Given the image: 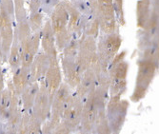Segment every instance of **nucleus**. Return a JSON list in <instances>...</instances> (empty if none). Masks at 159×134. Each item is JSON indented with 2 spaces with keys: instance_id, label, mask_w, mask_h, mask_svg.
<instances>
[{
  "instance_id": "1",
  "label": "nucleus",
  "mask_w": 159,
  "mask_h": 134,
  "mask_svg": "<svg viewBox=\"0 0 159 134\" xmlns=\"http://www.w3.org/2000/svg\"><path fill=\"white\" fill-rule=\"evenodd\" d=\"M126 54V51L118 52L109 65L108 70L110 78V96H122L124 92L127 91V76L129 65V62L125 60Z\"/></svg>"
},
{
  "instance_id": "2",
  "label": "nucleus",
  "mask_w": 159,
  "mask_h": 134,
  "mask_svg": "<svg viewBox=\"0 0 159 134\" xmlns=\"http://www.w3.org/2000/svg\"><path fill=\"white\" fill-rule=\"evenodd\" d=\"M71 89L65 82H62L58 89L52 96L51 103V112L46 122L42 125V133H53L55 127L61 121L63 111L69 97L73 93Z\"/></svg>"
},
{
  "instance_id": "3",
  "label": "nucleus",
  "mask_w": 159,
  "mask_h": 134,
  "mask_svg": "<svg viewBox=\"0 0 159 134\" xmlns=\"http://www.w3.org/2000/svg\"><path fill=\"white\" fill-rule=\"evenodd\" d=\"M129 102L121 99V96H110L106 105V116L111 133L117 134L121 131L126 118Z\"/></svg>"
},
{
  "instance_id": "4",
  "label": "nucleus",
  "mask_w": 159,
  "mask_h": 134,
  "mask_svg": "<svg viewBox=\"0 0 159 134\" xmlns=\"http://www.w3.org/2000/svg\"><path fill=\"white\" fill-rule=\"evenodd\" d=\"M138 71L135 80V86L134 88V92L131 95V100L134 103L141 101L146 96L150 85L152 84L158 67L150 61L140 59L137 63Z\"/></svg>"
},
{
  "instance_id": "5",
  "label": "nucleus",
  "mask_w": 159,
  "mask_h": 134,
  "mask_svg": "<svg viewBox=\"0 0 159 134\" xmlns=\"http://www.w3.org/2000/svg\"><path fill=\"white\" fill-rule=\"evenodd\" d=\"M98 37V41L96 42V55L102 67L108 69L114 56L119 52L122 37L117 33L102 34Z\"/></svg>"
},
{
  "instance_id": "6",
  "label": "nucleus",
  "mask_w": 159,
  "mask_h": 134,
  "mask_svg": "<svg viewBox=\"0 0 159 134\" xmlns=\"http://www.w3.org/2000/svg\"><path fill=\"white\" fill-rule=\"evenodd\" d=\"M95 16L102 34L116 33L117 20L112 6V0H97Z\"/></svg>"
},
{
  "instance_id": "7",
  "label": "nucleus",
  "mask_w": 159,
  "mask_h": 134,
  "mask_svg": "<svg viewBox=\"0 0 159 134\" xmlns=\"http://www.w3.org/2000/svg\"><path fill=\"white\" fill-rule=\"evenodd\" d=\"M82 109L83 101L79 99L75 92H73L67 101L61 119V121L65 123L67 127L70 129L71 133L77 132L81 121Z\"/></svg>"
},
{
  "instance_id": "8",
  "label": "nucleus",
  "mask_w": 159,
  "mask_h": 134,
  "mask_svg": "<svg viewBox=\"0 0 159 134\" xmlns=\"http://www.w3.org/2000/svg\"><path fill=\"white\" fill-rule=\"evenodd\" d=\"M96 54V39L87 34H82L78 40V52L75 61L84 72L89 69Z\"/></svg>"
},
{
  "instance_id": "9",
  "label": "nucleus",
  "mask_w": 159,
  "mask_h": 134,
  "mask_svg": "<svg viewBox=\"0 0 159 134\" xmlns=\"http://www.w3.org/2000/svg\"><path fill=\"white\" fill-rule=\"evenodd\" d=\"M14 18H12L6 11L0 8V37L2 42L3 62L8 60L14 36Z\"/></svg>"
},
{
  "instance_id": "10",
  "label": "nucleus",
  "mask_w": 159,
  "mask_h": 134,
  "mask_svg": "<svg viewBox=\"0 0 159 134\" xmlns=\"http://www.w3.org/2000/svg\"><path fill=\"white\" fill-rule=\"evenodd\" d=\"M98 109L93 97V91L89 93L83 102V109L81 114V121L77 132L79 133H92L94 123L97 117Z\"/></svg>"
},
{
  "instance_id": "11",
  "label": "nucleus",
  "mask_w": 159,
  "mask_h": 134,
  "mask_svg": "<svg viewBox=\"0 0 159 134\" xmlns=\"http://www.w3.org/2000/svg\"><path fill=\"white\" fill-rule=\"evenodd\" d=\"M40 48V32L32 33L20 42V67L30 69Z\"/></svg>"
},
{
  "instance_id": "12",
  "label": "nucleus",
  "mask_w": 159,
  "mask_h": 134,
  "mask_svg": "<svg viewBox=\"0 0 159 134\" xmlns=\"http://www.w3.org/2000/svg\"><path fill=\"white\" fill-rule=\"evenodd\" d=\"M51 103H52V100L47 92V88L44 83L42 82V80H40L39 89L35 96L34 106L32 108V111L37 117L38 120L42 123V125L46 122V120L50 116Z\"/></svg>"
},
{
  "instance_id": "13",
  "label": "nucleus",
  "mask_w": 159,
  "mask_h": 134,
  "mask_svg": "<svg viewBox=\"0 0 159 134\" xmlns=\"http://www.w3.org/2000/svg\"><path fill=\"white\" fill-rule=\"evenodd\" d=\"M142 29V35L139 39L140 48L145 49L153 45H158V9L152 8L149 21Z\"/></svg>"
},
{
  "instance_id": "14",
  "label": "nucleus",
  "mask_w": 159,
  "mask_h": 134,
  "mask_svg": "<svg viewBox=\"0 0 159 134\" xmlns=\"http://www.w3.org/2000/svg\"><path fill=\"white\" fill-rule=\"evenodd\" d=\"M40 47L41 50L48 55L49 60L59 59L55 45V34L49 18L44 22L40 31Z\"/></svg>"
},
{
  "instance_id": "15",
  "label": "nucleus",
  "mask_w": 159,
  "mask_h": 134,
  "mask_svg": "<svg viewBox=\"0 0 159 134\" xmlns=\"http://www.w3.org/2000/svg\"><path fill=\"white\" fill-rule=\"evenodd\" d=\"M42 82L44 83L47 88V92L50 95V98L52 100V96L54 95L56 91L60 87L61 83L63 82V75L59 64V59L50 60V66L46 71L44 78L42 79Z\"/></svg>"
},
{
  "instance_id": "16",
  "label": "nucleus",
  "mask_w": 159,
  "mask_h": 134,
  "mask_svg": "<svg viewBox=\"0 0 159 134\" xmlns=\"http://www.w3.org/2000/svg\"><path fill=\"white\" fill-rule=\"evenodd\" d=\"M62 2L69 14V20L67 25L68 31L73 35L76 37H80L83 34V29L88 16L81 14L73 6V4L70 2V0H62Z\"/></svg>"
},
{
  "instance_id": "17",
  "label": "nucleus",
  "mask_w": 159,
  "mask_h": 134,
  "mask_svg": "<svg viewBox=\"0 0 159 134\" xmlns=\"http://www.w3.org/2000/svg\"><path fill=\"white\" fill-rule=\"evenodd\" d=\"M61 70L62 75L64 78V82L75 91V87L80 83L83 72L79 69L75 59H68V58H61Z\"/></svg>"
},
{
  "instance_id": "18",
  "label": "nucleus",
  "mask_w": 159,
  "mask_h": 134,
  "mask_svg": "<svg viewBox=\"0 0 159 134\" xmlns=\"http://www.w3.org/2000/svg\"><path fill=\"white\" fill-rule=\"evenodd\" d=\"M50 66V60L48 55L42 50L34 56V61L30 67L31 82H39L44 78L46 71Z\"/></svg>"
},
{
  "instance_id": "19",
  "label": "nucleus",
  "mask_w": 159,
  "mask_h": 134,
  "mask_svg": "<svg viewBox=\"0 0 159 134\" xmlns=\"http://www.w3.org/2000/svg\"><path fill=\"white\" fill-rule=\"evenodd\" d=\"M95 85H96L95 73L93 69L90 67L83 72L80 83L78 84V86L75 87L74 92L79 97V99L84 102L86 97L89 95V93H91L94 89Z\"/></svg>"
},
{
  "instance_id": "20",
  "label": "nucleus",
  "mask_w": 159,
  "mask_h": 134,
  "mask_svg": "<svg viewBox=\"0 0 159 134\" xmlns=\"http://www.w3.org/2000/svg\"><path fill=\"white\" fill-rule=\"evenodd\" d=\"M19 134H40L42 133V123L31 110H22V119Z\"/></svg>"
},
{
  "instance_id": "21",
  "label": "nucleus",
  "mask_w": 159,
  "mask_h": 134,
  "mask_svg": "<svg viewBox=\"0 0 159 134\" xmlns=\"http://www.w3.org/2000/svg\"><path fill=\"white\" fill-rule=\"evenodd\" d=\"M50 22L52 25V28L54 32V34L57 33H60L63 29L67 28L68 25V20H69V14L68 11L62 2V0L60 3L57 5L52 11L50 14Z\"/></svg>"
},
{
  "instance_id": "22",
  "label": "nucleus",
  "mask_w": 159,
  "mask_h": 134,
  "mask_svg": "<svg viewBox=\"0 0 159 134\" xmlns=\"http://www.w3.org/2000/svg\"><path fill=\"white\" fill-rule=\"evenodd\" d=\"M11 82L13 89L20 96L27 88V87L30 85V83H32L30 76V69L19 67L17 69L12 72V78Z\"/></svg>"
},
{
  "instance_id": "23",
  "label": "nucleus",
  "mask_w": 159,
  "mask_h": 134,
  "mask_svg": "<svg viewBox=\"0 0 159 134\" xmlns=\"http://www.w3.org/2000/svg\"><path fill=\"white\" fill-rule=\"evenodd\" d=\"M152 13L151 0H138L136 4V23L139 29H143L150 19Z\"/></svg>"
},
{
  "instance_id": "24",
  "label": "nucleus",
  "mask_w": 159,
  "mask_h": 134,
  "mask_svg": "<svg viewBox=\"0 0 159 134\" xmlns=\"http://www.w3.org/2000/svg\"><path fill=\"white\" fill-rule=\"evenodd\" d=\"M39 89V82H32L20 95L22 110H31Z\"/></svg>"
},
{
  "instance_id": "25",
  "label": "nucleus",
  "mask_w": 159,
  "mask_h": 134,
  "mask_svg": "<svg viewBox=\"0 0 159 134\" xmlns=\"http://www.w3.org/2000/svg\"><path fill=\"white\" fill-rule=\"evenodd\" d=\"M7 62H9V65L12 72L20 67V43L16 34H14L13 36V41L9 52Z\"/></svg>"
},
{
  "instance_id": "26",
  "label": "nucleus",
  "mask_w": 159,
  "mask_h": 134,
  "mask_svg": "<svg viewBox=\"0 0 159 134\" xmlns=\"http://www.w3.org/2000/svg\"><path fill=\"white\" fill-rule=\"evenodd\" d=\"M106 109L100 110L97 113V117L94 123V127L93 128L92 133H97V134H110L111 129L109 127V123L106 116Z\"/></svg>"
},
{
  "instance_id": "27",
  "label": "nucleus",
  "mask_w": 159,
  "mask_h": 134,
  "mask_svg": "<svg viewBox=\"0 0 159 134\" xmlns=\"http://www.w3.org/2000/svg\"><path fill=\"white\" fill-rule=\"evenodd\" d=\"M45 14L42 12V11L28 13V23L30 26L32 33H38L41 31V29L44 25Z\"/></svg>"
},
{
  "instance_id": "28",
  "label": "nucleus",
  "mask_w": 159,
  "mask_h": 134,
  "mask_svg": "<svg viewBox=\"0 0 159 134\" xmlns=\"http://www.w3.org/2000/svg\"><path fill=\"white\" fill-rule=\"evenodd\" d=\"M83 34L89 36H92L95 39L98 38L99 34H100V28H99V23L95 16H90L87 17V21L83 29Z\"/></svg>"
},
{
  "instance_id": "29",
  "label": "nucleus",
  "mask_w": 159,
  "mask_h": 134,
  "mask_svg": "<svg viewBox=\"0 0 159 134\" xmlns=\"http://www.w3.org/2000/svg\"><path fill=\"white\" fill-rule=\"evenodd\" d=\"M14 4V21L21 23L28 21V10L26 8V0H13Z\"/></svg>"
},
{
  "instance_id": "30",
  "label": "nucleus",
  "mask_w": 159,
  "mask_h": 134,
  "mask_svg": "<svg viewBox=\"0 0 159 134\" xmlns=\"http://www.w3.org/2000/svg\"><path fill=\"white\" fill-rule=\"evenodd\" d=\"M73 37L74 35L68 31L67 28L63 29V31H61L60 33L55 34V45H56V49L58 53L62 52L64 48L69 44V42Z\"/></svg>"
},
{
  "instance_id": "31",
  "label": "nucleus",
  "mask_w": 159,
  "mask_h": 134,
  "mask_svg": "<svg viewBox=\"0 0 159 134\" xmlns=\"http://www.w3.org/2000/svg\"><path fill=\"white\" fill-rule=\"evenodd\" d=\"M78 40L79 37L74 35V37L70 39L69 44L62 51V57L68 59H75L78 52Z\"/></svg>"
},
{
  "instance_id": "32",
  "label": "nucleus",
  "mask_w": 159,
  "mask_h": 134,
  "mask_svg": "<svg viewBox=\"0 0 159 134\" xmlns=\"http://www.w3.org/2000/svg\"><path fill=\"white\" fill-rule=\"evenodd\" d=\"M141 59L152 62L158 67V60H159L158 45H153V46H150L148 48L143 49V51L141 54Z\"/></svg>"
},
{
  "instance_id": "33",
  "label": "nucleus",
  "mask_w": 159,
  "mask_h": 134,
  "mask_svg": "<svg viewBox=\"0 0 159 134\" xmlns=\"http://www.w3.org/2000/svg\"><path fill=\"white\" fill-rule=\"evenodd\" d=\"M70 2L83 16H95V13L93 12V9L91 8L89 2L87 0H70Z\"/></svg>"
},
{
  "instance_id": "34",
  "label": "nucleus",
  "mask_w": 159,
  "mask_h": 134,
  "mask_svg": "<svg viewBox=\"0 0 159 134\" xmlns=\"http://www.w3.org/2000/svg\"><path fill=\"white\" fill-rule=\"evenodd\" d=\"M112 6L114 9L117 23L121 26H124L126 24L125 11H124V0H112Z\"/></svg>"
},
{
  "instance_id": "35",
  "label": "nucleus",
  "mask_w": 159,
  "mask_h": 134,
  "mask_svg": "<svg viewBox=\"0 0 159 134\" xmlns=\"http://www.w3.org/2000/svg\"><path fill=\"white\" fill-rule=\"evenodd\" d=\"M61 0H41V11L45 16H50L52 10L60 3Z\"/></svg>"
},
{
  "instance_id": "36",
  "label": "nucleus",
  "mask_w": 159,
  "mask_h": 134,
  "mask_svg": "<svg viewBox=\"0 0 159 134\" xmlns=\"http://www.w3.org/2000/svg\"><path fill=\"white\" fill-rule=\"evenodd\" d=\"M0 8L6 11L10 16L14 18V4L13 0H0Z\"/></svg>"
},
{
  "instance_id": "37",
  "label": "nucleus",
  "mask_w": 159,
  "mask_h": 134,
  "mask_svg": "<svg viewBox=\"0 0 159 134\" xmlns=\"http://www.w3.org/2000/svg\"><path fill=\"white\" fill-rule=\"evenodd\" d=\"M28 13H33L41 11V0H27Z\"/></svg>"
},
{
  "instance_id": "38",
  "label": "nucleus",
  "mask_w": 159,
  "mask_h": 134,
  "mask_svg": "<svg viewBox=\"0 0 159 134\" xmlns=\"http://www.w3.org/2000/svg\"><path fill=\"white\" fill-rule=\"evenodd\" d=\"M3 88H5V79H4L3 69L1 68V64H0V92H1Z\"/></svg>"
},
{
  "instance_id": "39",
  "label": "nucleus",
  "mask_w": 159,
  "mask_h": 134,
  "mask_svg": "<svg viewBox=\"0 0 159 134\" xmlns=\"http://www.w3.org/2000/svg\"><path fill=\"white\" fill-rule=\"evenodd\" d=\"M3 63V52H2V42L1 37H0V64Z\"/></svg>"
},
{
  "instance_id": "40",
  "label": "nucleus",
  "mask_w": 159,
  "mask_h": 134,
  "mask_svg": "<svg viewBox=\"0 0 159 134\" xmlns=\"http://www.w3.org/2000/svg\"><path fill=\"white\" fill-rule=\"evenodd\" d=\"M151 3H152V8L158 9V0H151Z\"/></svg>"
}]
</instances>
